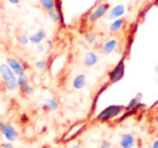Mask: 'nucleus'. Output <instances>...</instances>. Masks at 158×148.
Wrapping results in <instances>:
<instances>
[{
  "mask_svg": "<svg viewBox=\"0 0 158 148\" xmlns=\"http://www.w3.org/2000/svg\"><path fill=\"white\" fill-rule=\"evenodd\" d=\"M141 98H142V95H141V94H138L135 97L132 98V100L129 102V104L126 106V110H132L133 108L138 107L139 105L141 104Z\"/></svg>",
  "mask_w": 158,
  "mask_h": 148,
  "instance_id": "nucleus-16",
  "label": "nucleus"
},
{
  "mask_svg": "<svg viewBox=\"0 0 158 148\" xmlns=\"http://www.w3.org/2000/svg\"><path fill=\"white\" fill-rule=\"evenodd\" d=\"M21 0H8V2H10L11 5H19Z\"/></svg>",
  "mask_w": 158,
  "mask_h": 148,
  "instance_id": "nucleus-30",
  "label": "nucleus"
},
{
  "mask_svg": "<svg viewBox=\"0 0 158 148\" xmlns=\"http://www.w3.org/2000/svg\"><path fill=\"white\" fill-rule=\"evenodd\" d=\"M135 136L131 133H123L120 135V139H119L120 148H133L135 146Z\"/></svg>",
  "mask_w": 158,
  "mask_h": 148,
  "instance_id": "nucleus-8",
  "label": "nucleus"
},
{
  "mask_svg": "<svg viewBox=\"0 0 158 148\" xmlns=\"http://www.w3.org/2000/svg\"><path fill=\"white\" fill-rule=\"evenodd\" d=\"M125 72H126V63L125 60H120L112 69L108 72V81L110 83H117L121 80V79L125 77Z\"/></svg>",
  "mask_w": 158,
  "mask_h": 148,
  "instance_id": "nucleus-3",
  "label": "nucleus"
},
{
  "mask_svg": "<svg viewBox=\"0 0 158 148\" xmlns=\"http://www.w3.org/2000/svg\"><path fill=\"white\" fill-rule=\"evenodd\" d=\"M38 2H39L40 7L47 12L51 11V10H54L55 6H56L55 0H38Z\"/></svg>",
  "mask_w": 158,
  "mask_h": 148,
  "instance_id": "nucleus-15",
  "label": "nucleus"
},
{
  "mask_svg": "<svg viewBox=\"0 0 158 148\" xmlns=\"http://www.w3.org/2000/svg\"><path fill=\"white\" fill-rule=\"evenodd\" d=\"M0 132H1L2 136L7 139V142H10V143H13V142L18 141L19 138L18 130L9 122L0 121Z\"/></svg>",
  "mask_w": 158,
  "mask_h": 148,
  "instance_id": "nucleus-4",
  "label": "nucleus"
},
{
  "mask_svg": "<svg viewBox=\"0 0 158 148\" xmlns=\"http://www.w3.org/2000/svg\"><path fill=\"white\" fill-rule=\"evenodd\" d=\"M21 91V93L24 94L25 96H31L34 94V92H35V90H34L33 85L31 84V83H28V84L24 85V87L20 88L19 89Z\"/></svg>",
  "mask_w": 158,
  "mask_h": 148,
  "instance_id": "nucleus-18",
  "label": "nucleus"
},
{
  "mask_svg": "<svg viewBox=\"0 0 158 148\" xmlns=\"http://www.w3.org/2000/svg\"><path fill=\"white\" fill-rule=\"evenodd\" d=\"M36 50H37L38 53H44V50H46V47H44L42 43H39V44H37V47H36Z\"/></svg>",
  "mask_w": 158,
  "mask_h": 148,
  "instance_id": "nucleus-25",
  "label": "nucleus"
},
{
  "mask_svg": "<svg viewBox=\"0 0 158 148\" xmlns=\"http://www.w3.org/2000/svg\"><path fill=\"white\" fill-rule=\"evenodd\" d=\"M7 64L12 69V72L18 77L26 74V68H25V66L23 65L18 59H15V57H12V56L7 57Z\"/></svg>",
  "mask_w": 158,
  "mask_h": 148,
  "instance_id": "nucleus-7",
  "label": "nucleus"
},
{
  "mask_svg": "<svg viewBox=\"0 0 158 148\" xmlns=\"http://www.w3.org/2000/svg\"><path fill=\"white\" fill-rule=\"evenodd\" d=\"M87 82V77L85 74H78L75 76L74 80H73V88L75 90H82L86 87Z\"/></svg>",
  "mask_w": 158,
  "mask_h": 148,
  "instance_id": "nucleus-12",
  "label": "nucleus"
},
{
  "mask_svg": "<svg viewBox=\"0 0 158 148\" xmlns=\"http://www.w3.org/2000/svg\"><path fill=\"white\" fill-rule=\"evenodd\" d=\"M112 143H110V141H108V139H103V141L101 142V144H100V147L99 148H112Z\"/></svg>",
  "mask_w": 158,
  "mask_h": 148,
  "instance_id": "nucleus-23",
  "label": "nucleus"
},
{
  "mask_svg": "<svg viewBox=\"0 0 158 148\" xmlns=\"http://www.w3.org/2000/svg\"><path fill=\"white\" fill-rule=\"evenodd\" d=\"M99 62V56L94 51H87L84 55V64L86 67H93Z\"/></svg>",
  "mask_w": 158,
  "mask_h": 148,
  "instance_id": "nucleus-11",
  "label": "nucleus"
},
{
  "mask_svg": "<svg viewBox=\"0 0 158 148\" xmlns=\"http://www.w3.org/2000/svg\"><path fill=\"white\" fill-rule=\"evenodd\" d=\"M1 18H2V16H1V12H0V21H1Z\"/></svg>",
  "mask_w": 158,
  "mask_h": 148,
  "instance_id": "nucleus-33",
  "label": "nucleus"
},
{
  "mask_svg": "<svg viewBox=\"0 0 158 148\" xmlns=\"http://www.w3.org/2000/svg\"><path fill=\"white\" fill-rule=\"evenodd\" d=\"M126 13V6L123 3H118V5L114 6L113 8H110V11L107 13V18L108 20H117L120 18L121 16H123V14Z\"/></svg>",
  "mask_w": 158,
  "mask_h": 148,
  "instance_id": "nucleus-9",
  "label": "nucleus"
},
{
  "mask_svg": "<svg viewBox=\"0 0 158 148\" xmlns=\"http://www.w3.org/2000/svg\"><path fill=\"white\" fill-rule=\"evenodd\" d=\"M46 46L49 49H53L54 48V41L52 39H46Z\"/></svg>",
  "mask_w": 158,
  "mask_h": 148,
  "instance_id": "nucleus-26",
  "label": "nucleus"
},
{
  "mask_svg": "<svg viewBox=\"0 0 158 148\" xmlns=\"http://www.w3.org/2000/svg\"><path fill=\"white\" fill-rule=\"evenodd\" d=\"M117 47H118V39L115 37L110 38V39L105 40L101 44V47H100V53L102 55H104V56H107V55H110V53H113L116 50Z\"/></svg>",
  "mask_w": 158,
  "mask_h": 148,
  "instance_id": "nucleus-6",
  "label": "nucleus"
},
{
  "mask_svg": "<svg viewBox=\"0 0 158 148\" xmlns=\"http://www.w3.org/2000/svg\"><path fill=\"white\" fill-rule=\"evenodd\" d=\"M0 148H15L13 146V144L10 143V142H5V143L0 144Z\"/></svg>",
  "mask_w": 158,
  "mask_h": 148,
  "instance_id": "nucleus-24",
  "label": "nucleus"
},
{
  "mask_svg": "<svg viewBox=\"0 0 158 148\" xmlns=\"http://www.w3.org/2000/svg\"><path fill=\"white\" fill-rule=\"evenodd\" d=\"M152 148H158V137H156L152 143Z\"/></svg>",
  "mask_w": 158,
  "mask_h": 148,
  "instance_id": "nucleus-28",
  "label": "nucleus"
},
{
  "mask_svg": "<svg viewBox=\"0 0 158 148\" xmlns=\"http://www.w3.org/2000/svg\"><path fill=\"white\" fill-rule=\"evenodd\" d=\"M110 8V5L108 2H106V1L101 2L100 5H98L97 7H95V9L93 10L90 14H89V18H88L89 21H90L91 23H94V22H97V21H99L100 18H102L103 16H105L106 14L108 13Z\"/></svg>",
  "mask_w": 158,
  "mask_h": 148,
  "instance_id": "nucleus-5",
  "label": "nucleus"
},
{
  "mask_svg": "<svg viewBox=\"0 0 158 148\" xmlns=\"http://www.w3.org/2000/svg\"><path fill=\"white\" fill-rule=\"evenodd\" d=\"M48 16L51 20V22L53 23H59L60 22V14L56 10H51V11L48 12Z\"/></svg>",
  "mask_w": 158,
  "mask_h": 148,
  "instance_id": "nucleus-22",
  "label": "nucleus"
},
{
  "mask_svg": "<svg viewBox=\"0 0 158 148\" xmlns=\"http://www.w3.org/2000/svg\"><path fill=\"white\" fill-rule=\"evenodd\" d=\"M98 39V34L93 31H89L85 33V40H86L87 43L89 44H92L97 41Z\"/></svg>",
  "mask_w": 158,
  "mask_h": 148,
  "instance_id": "nucleus-17",
  "label": "nucleus"
},
{
  "mask_svg": "<svg viewBox=\"0 0 158 148\" xmlns=\"http://www.w3.org/2000/svg\"><path fill=\"white\" fill-rule=\"evenodd\" d=\"M125 110H126V106H123V105H110L106 108H104L103 110L100 111L97 115V117L94 118V120L97 122L104 123V122H107L115 119V118L118 117Z\"/></svg>",
  "mask_w": 158,
  "mask_h": 148,
  "instance_id": "nucleus-2",
  "label": "nucleus"
},
{
  "mask_svg": "<svg viewBox=\"0 0 158 148\" xmlns=\"http://www.w3.org/2000/svg\"><path fill=\"white\" fill-rule=\"evenodd\" d=\"M154 3H155L156 7H158V0H155V2H154Z\"/></svg>",
  "mask_w": 158,
  "mask_h": 148,
  "instance_id": "nucleus-32",
  "label": "nucleus"
},
{
  "mask_svg": "<svg viewBox=\"0 0 158 148\" xmlns=\"http://www.w3.org/2000/svg\"><path fill=\"white\" fill-rule=\"evenodd\" d=\"M35 66L38 72H44L48 69V63H47L46 60H39V61H37L35 63Z\"/></svg>",
  "mask_w": 158,
  "mask_h": 148,
  "instance_id": "nucleus-19",
  "label": "nucleus"
},
{
  "mask_svg": "<svg viewBox=\"0 0 158 148\" xmlns=\"http://www.w3.org/2000/svg\"><path fill=\"white\" fill-rule=\"evenodd\" d=\"M155 70H156V72L158 74V65H156V66H155Z\"/></svg>",
  "mask_w": 158,
  "mask_h": 148,
  "instance_id": "nucleus-31",
  "label": "nucleus"
},
{
  "mask_svg": "<svg viewBox=\"0 0 158 148\" xmlns=\"http://www.w3.org/2000/svg\"><path fill=\"white\" fill-rule=\"evenodd\" d=\"M46 38H47V34L44 31H37L29 36V40H31V42L34 44H36V46L39 44V43H42V41L46 40Z\"/></svg>",
  "mask_w": 158,
  "mask_h": 148,
  "instance_id": "nucleus-13",
  "label": "nucleus"
},
{
  "mask_svg": "<svg viewBox=\"0 0 158 148\" xmlns=\"http://www.w3.org/2000/svg\"><path fill=\"white\" fill-rule=\"evenodd\" d=\"M28 83H31V80H29V77L27 76L26 74L18 77V85H19V89H20V88H22V87H24V85L28 84Z\"/></svg>",
  "mask_w": 158,
  "mask_h": 148,
  "instance_id": "nucleus-20",
  "label": "nucleus"
},
{
  "mask_svg": "<svg viewBox=\"0 0 158 148\" xmlns=\"http://www.w3.org/2000/svg\"><path fill=\"white\" fill-rule=\"evenodd\" d=\"M16 39H18L19 44H21V46H27L31 42L29 36H27L26 34H20V35H18Z\"/></svg>",
  "mask_w": 158,
  "mask_h": 148,
  "instance_id": "nucleus-21",
  "label": "nucleus"
},
{
  "mask_svg": "<svg viewBox=\"0 0 158 148\" xmlns=\"http://www.w3.org/2000/svg\"><path fill=\"white\" fill-rule=\"evenodd\" d=\"M123 25H125V20H123V18L114 20L112 23H110V28H108L110 29V33H112V34L118 33V31H121V28L123 27Z\"/></svg>",
  "mask_w": 158,
  "mask_h": 148,
  "instance_id": "nucleus-14",
  "label": "nucleus"
},
{
  "mask_svg": "<svg viewBox=\"0 0 158 148\" xmlns=\"http://www.w3.org/2000/svg\"><path fill=\"white\" fill-rule=\"evenodd\" d=\"M154 125H155L156 130L158 131V111L155 113V116H154Z\"/></svg>",
  "mask_w": 158,
  "mask_h": 148,
  "instance_id": "nucleus-27",
  "label": "nucleus"
},
{
  "mask_svg": "<svg viewBox=\"0 0 158 148\" xmlns=\"http://www.w3.org/2000/svg\"><path fill=\"white\" fill-rule=\"evenodd\" d=\"M0 77H1V80L5 85V89L8 92H15L19 89L18 76L12 72V69L8 66L7 63L1 64Z\"/></svg>",
  "mask_w": 158,
  "mask_h": 148,
  "instance_id": "nucleus-1",
  "label": "nucleus"
},
{
  "mask_svg": "<svg viewBox=\"0 0 158 148\" xmlns=\"http://www.w3.org/2000/svg\"><path fill=\"white\" fill-rule=\"evenodd\" d=\"M72 148H81V144L79 143V142H76L72 145Z\"/></svg>",
  "mask_w": 158,
  "mask_h": 148,
  "instance_id": "nucleus-29",
  "label": "nucleus"
},
{
  "mask_svg": "<svg viewBox=\"0 0 158 148\" xmlns=\"http://www.w3.org/2000/svg\"><path fill=\"white\" fill-rule=\"evenodd\" d=\"M0 70H1V64H0Z\"/></svg>",
  "mask_w": 158,
  "mask_h": 148,
  "instance_id": "nucleus-34",
  "label": "nucleus"
},
{
  "mask_svg": "<svg viewBox=\"0 0 158 148\" xmlns=\"http://www.w3.org/2000/svg\"><path fill=\"white\" fill-rule=\"evenodd\" d=\"M60 107V103L55 98H46L41 103V109L44 113H53L56 111Z\"/></svg>",
  "mask_w": 158,
  "mask_h": 148,
  "instance_id": "nucleus-10",
  "label": "nucleus"
}]
</instances>
